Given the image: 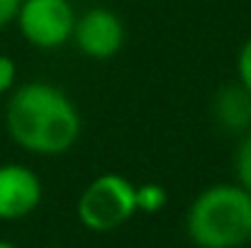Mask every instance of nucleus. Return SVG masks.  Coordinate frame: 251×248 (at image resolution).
<instances>
[{
  "mask_svg": "<svg viewBox=\"0 0 251 248\" xmlns=\"http://www.w3.org/2000/svg\"><path fill=\"white\" fill-rule=\"evenodd\" d=\"M76 214L95 234L115 231L137 214V185L120 173H102L83 187Z\"/></svg>",
  "mask_w": 251,
  "mask_h": 248,
  "instance_id": "3",
  "label": "nucleus"
},
{
  "mask_svg": "<svg viewBox=\"0 0 251 248\" xmlns=\"http://www.w3.org/2000/svg\"><path fill=\"white\" fill-rule=\"evenodd\" d=\"M185 234L198 248H242L251 236V195L237 182L198 192L185 212Z\"/></svg>",
  "mask_w": 251,
  "mask_h": 248,
  "instance_id": "2",
  "label": "nucleus"
},
{
  "mask_svg": "<svg viewBox=\"0 0 251 248\" xmlns=\"http://www.w3.org/2000/svg\"><path fill=\"white\" fill-rule=\"evenodd\" d=\"M249 246H251V236H249Z\"/></svg>",
  "mask_w": 251,
  "mask_h": 248,
  "instance_id": "15",
  "label": "nucleus"
},
{
  "mask_svg": "<svg viewBox=\"0 0 251 248\" xmlns=\"http://www.w3.org/2000/svg\"><path fill=\"white\" fill-rule=\"evenodd\" d=\"M237 81L251 92V37L244 39L237 51Z\"/></svg>",
  "mask_w": 251,
  "mask_h": 248,
  "instance_id": "10",
  "label": "nucleus"
},
{
  "mask_svg": "<svg viewBox=\"0 0 251 248\" xmlns=\"http://www.w3.org/2000/svg\"><path fill=\"white\" fill-rule=\"evenodd\" d=\"M0 248H17V246H15V244H10V241H2V239H0Z\"/></svg>",
  "mask_w": 251,
  "mask_h": 248,
  "instance_id": "13",
  "label": "nucleus"
},
{
  "mask_svg": "<svg viewBox=\"0 0 251 248\" xmlns=\"http://www.w3.org/2000/svg\"><path fill=\"white\" fill-rule=\"evenodd\" d=\"M20 5H22V0H0V29L15 22Z\"/></svg>",
  "mask_w": 251,
  "mask_h": 248,
  "instance_id": "12",
  "label": "nucleus"
},
{
  "mask_svg": "<svg viewBox=\"0 0 251 248\" xmlns=\"http://www.w3.org/2000/svg\"><path fill=\"white\" fill-rule=\"evenodd\" d=\"M249 105H251L249 90L239 81L227 83L212 97V117H215V122H217V127L222 132L242 136V134H247L251 129Z\"/></svg>",
  "mask_w": 251,
  "mask_h": 248,
  "instance_id": "7",
  "label": "nucleus"
},
{
  "mask_svg": "<svg viewBox=\"0 0 251 248\" xmlns=\"http://www.w3.org/2000/svg\"><path fill=\"white\" fill-rule=\"evenodd\" d=\"M15 83H17V64L7 54H0V95L12 92Z\"/></svg>",
  "mask_w": 251,
  "mask_h": 248,
  "instance_id": "11",
  "label": "nucleus"
},
{
  "mask_svg": "<svg viewBox=\"0 0 251 248\" xmlns=\"http://www.w3.org/2000/svg\"><path fill=\"white\" fill-rule=\"evenodd\" d=\"M234 175H237V185L244 187L251 195V134H242L237 149H234Z\"/></svg>",
  "mask_w": 251,
  "mask_h": 248,
  "instance_id": "9",
  "label": "nucleus"
},
{
  "mask_svg": "<svg viewBox=\"0 0 251 248\" xmlns=\"http://www.w3.org/2000/svg\"><path fill=\"white\" fill-rule=\"evenodd\" d=\"M168 202V192L164 185L159 182H144L137 185V212L144 214H156L166 207Z\"/></svg>",
  "mask_w": 251,
  "mask_h": 248,
  "instance_id": "8",
  "label": "nucleus"
},
{
  "mask_svg": "<svg viewBox=\"0 0 251 248\" xmlns=\"http://www.w3.org/2000/svg\"><path fill=\"white\" fill-rule=\"evenodd\" d=\"M76 17L71 0H22L15 24L29 46L51 51L71 42Z\"/></svg>",
  "mask_w": 251,
  "mask_h": 248,
  "instance_id": "4",
  "label": "nucleus"
},
{
  "mask_svg": "<svg viewBox=\"0 0 251 248\" xmlns=\"http://www.w3.org/2000/svg\"><path fill=\"white\" fill-rule=\"evenodd\" d=\"M44 197L39 175L22 163L0 165V222L29 217Z\"/></svg>",
  "mask_w": 251,
  "mask_h": 248,
  "instance_id": "6",
  "label": "nucleus"
},
{
  "mask_svg": "<svg viewBox=\"0 0 251 248\" xmlns=\"http://www.w3.org/2000/svg\"><path fill=\"white\" fill-rule=\"evenodd\" d=\"M249 119H251V105H249Z\"/></svg>",
  "mask_w": 251,
  "mask_h": 248,
  "instance_id": "14",
  "label": "nucleus"
},
{
  "mask_svg": "<svg viewBox=\"0 0 251 248\" xmlns=\"http://www.w3.org/2000/svg\"><path fill=\"white\" fill-rule=\"evenodd\" d=\"M125 22L110 7H90L76 17L71 42L90 61H110L125 46Z\"/></svg>",
  "mask_w": 251,
  "mask_h": 248,
  "instance_id": "5",
  "label": "nucleus"
},
{
  "mask_svg": "<svg viewBox=\"0 0 251 248\" xmlns=\"http://www.w3.org/2000/svg\"><path fill=\"white\" fill-rule=\"evenodd\" d=\"M5 129L12 144L34 156H64L81 139L83 119L66 90L47 81L12 88L5 105Z\"/></svg>",
  "mask_w": 251,
  "mask_h": 248,
  "instance_id": "1",
  "label": "nucleus"
}]
</instances>
